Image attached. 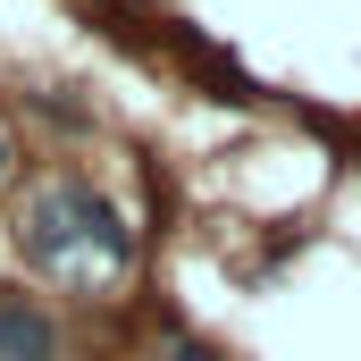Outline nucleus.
Instances as JSON below:
<instances>
[{"label":"nucleus","mask_w":361,"mask_h":361,"mask_svg":"<svg viewBox=\"0 0 361 361\" xmlns=\"http://www.w3.org/2000/svg\"><path fill=\"white\" fill-rule=\"evenodd\" d=\"M51 193H59V219H68L76 252H101V269H126V261H135V235H126V219H118V210H109L92 185L68 177V185H51Z\"/></svg>","instance_id":"1"},{"label":"nucleus","mask_w":361,"mask_h":361,"mask_svg":"<svg viewBox=\"0 0 361 361\" xmlns=\"http://www.w3.org/2000/svg\"><path fill=\"white\" fill-rule=\"evenodd\" d=\"M0 361H59L51 311H34L25 294H0Z\"/></svg>","instance_id":"2"},{"label":"nucleus","mask_w":361,"mask_h":361,"mask_svg":"<svg viewBox=\"0 0 361 361\" xmlns=\"http://www.w3.org/2000/svg\"><path fill=\"white\" fill-rule=\"evenodd\" d=\"M160 361H219V353H210V345H193V336H169V353H160Z\"/></svg>","instance_id":"3"},{"label":"nucleus","mask_w":361,"mask_h":361,"mask_svg":"<svg viewBox=\"0 0 361 361\" xmlns=\"http://www.w3.org/2000/svg\"><path fill=\"white\" fill-rule=\"evenodd\" d=\"M0 177H8V143H0Z\"/></svg>","instance_id":"4"}]
</instances>
